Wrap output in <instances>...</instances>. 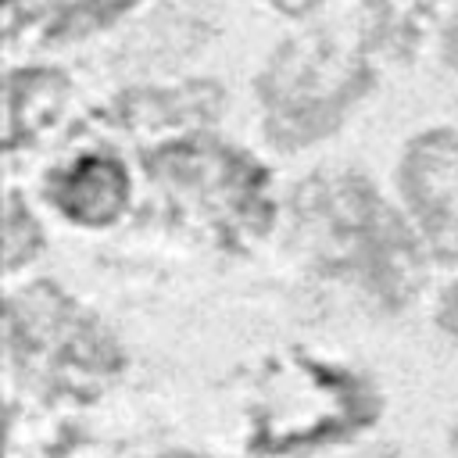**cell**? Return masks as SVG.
Masks as SVG:
<instances>
[{
    "instance_id": "obj_11",
    "label": "cell",
    "mask_w": 458,
    "mask_h": 458,
    "mask_svg": "<svg viewBox=\"0 0 458 458\" xmlns=\"http://www.w3.org/2000/svg\"><path fill=\"white\" fill-rule=\"evenodd\" d=\"M279 14H286V18H308L311 11H318V4L322 0H268Z\"/></svg>"
},
{
    "instance_id": "obj_1",
    "label": "cell",
    "mask_w": 458,
    "mask_h": 458,
    "mask_svg": "<svg viewBox=\"0 0 458 458\" xmlns=\"http://www.w3.org/2000/svg\"><path fill=\"white\" fill-rule=\"evenodd\" d=\"M293 218L318 268L361 283L386 308H401L419 293L422 247L365 175H311L293 193Z\"/></svg>"
},
{
    "instance_id": "obj_7",
    "label": "cell",
    "mask_w": 458,
    "mask_h": 458,
    "mask_svg": "<svg viewBox=\"0 0 458 458\" xmlns=\"http://www.w3.org/2000/svg\"><path fill=\"white\" fill-rule=\"evenodd\" d=\"M68 97V75L57 68H21L7 75V147L36 140L57 122Z\"/></svg>"
},
{
    "instance_id": "obj_2",
    "label": "cell",
    "mask_w": 458,
    "mask_h": 458,
    "mask_svg": "<svg viewBox=\"0 0 458 458\" xmlns=\"http://www.w3.org/2000/svg\"><path fill=\"white\" fill-rule=\"evenodd\" d=\"M372 68L365 54L347 50L326 32L283 43L258 79L265 132L276 147L297 150L329 136L369 93Z\"/></svg>"
},
{
    "instance_id": "obj_9",
    "label": "cell",
    "mask_w": 458,
    "mask_h": 458,
    "mask_svg": "<svg viewBox=\"0 0 458 458\" xmlns=\"http://www.w3.org/2000/svg\"><path fill=\"white\" fill-rule=\"evenodd\" d=\"M43 247V233H39V222L36 215L21 204L18 193H7V204H4V250H7V272H14L18 265L32 261Z\"/></svg>"
},
{
    "instance_id": "obj_5",
    "label": "cell",
    "mask_w": 458,
    "mask_h": 458,
    "mask_svg": "<svg viewBox=\"0 0 458 458\" xmlns=\"http://www.w3.org/2000/svg\"><path fill=\"white\" fill-rule=\"evenodd\" d=\"M397 186L419 218L429 247L454 261L458 258V132L429 129L419 132L404 154Z\"/></svg>"
},
{
    "instance_id": "obj_3",
    "label": "cell",
    "mask_w": 458,
    "mask_h": 458,
    "mask_svg": "<svg viewBox=\"0 0 458 458\" xmlns=\"http://www.w3.org/2000/svg\"><path fill=\"white\" fill-rule=\"evenodd\" d=\"M7 347L25 376L54 390H89L122 369L118 340L50 279L11 293Z\"/></svg>"
},
{
    "instance_id": "obj_6",
    "label": "cell",
    "mask_w": 458,
    "mask_h": 458,
    "mask_svg": "<svg viewBox=\"0 0 458 458\" xmlns=\"http://www.w3.org/2000/svg\"><path fill=\"white\" fill-rule=\"evenodd\" d=\"M129 172L107 150H86L47 175V200L75 225L104 229L129 208Z\"/></svg>"
},
{
    "instance_id": "obj_13",
    "label": "cell",
    "mask_w": 458,
    "mask_h": 458,
    "mask_svg": "<svg viewBox=\"0 0 458 458\" xmlns=\"http://www.w3.org/2000/svg\"><path fill=\"white\" fill-rule=\"evenodd\" d=\"M154 458H218V454H193V451H168V454H154Z\"/></svg>"
},
{
    "instance_id": "obj_8",
    "label": "cell",
    "mask_w": 458,
    "mask_h": 458,
    "mask_svg": "<svg viewBox=\"0 0 458 458\" xmlns=\"http://www.w3.org/2000/svg\"><path fill=\"white\" fill-rule=\"evenodd\" d=\"M140 0H72L50 29V39H82L89 32L107 29L111 21H118L125 11H132Z\"/></svg>"
},
{
    "instance_id": "obj_4",
    "label": "cell",
    "mask_w": 458,
    "mask_h": 458,
    "mask_svg": "<svg viewBox=\"0 0 458 458\" xmlns=\"http://www.w3.org/2000/svg\"><path fill=\"white\" fill-rule=\"evenodd\" d=\"M150 175L179 200L193 204L211 225L229 236L265 233L272 225L268 175L243 150L215 136H186L147 154Z\"/></svg>"
},
{
    "instance_id": "obj_10",
    "label": "cell",
    "mask_w": 458,
    "mask_h": 458,
    "mask_svg": "<svg viewBox=\"0 0 458 458\" xmlns=\"http://www.w3.org/2000/svg\"><path fill=\"white\" fill-rule=\"evenodd\" d=\"M440 326L458 340V283L444 293V301H440Z\"/></svg>"
},
{
    "instance_id": "obj_14",
    "label": "cell",
    "mask_w": 458,
    "mask_h": 458,
    "mask_svg": "<svg viewBox=\"0 0 458 458\" xmlns=\"http://www.w3.org/2000/svg\"><path fill=\"white\" fill-rule=\"evenodd\" d=\"M454 451H458V422H454Z\"/></svg>"
},
{
    "instance_id": "obj_12",
    "label": "cell",
    "mask_w": 458,
    "mask_h": 458,
    "mask_svg": "<svg viewBox=\"0 0 458 458\" xmlns=\"http://www.w3.org/2000/svg\"><path fill=\"white\" fill-rule=\"evenodd\" d=\"M440 50H444V61H447L451 68H458V11L451 14V21H447V29H444Z\"/></svg>"
}]
</instances>
